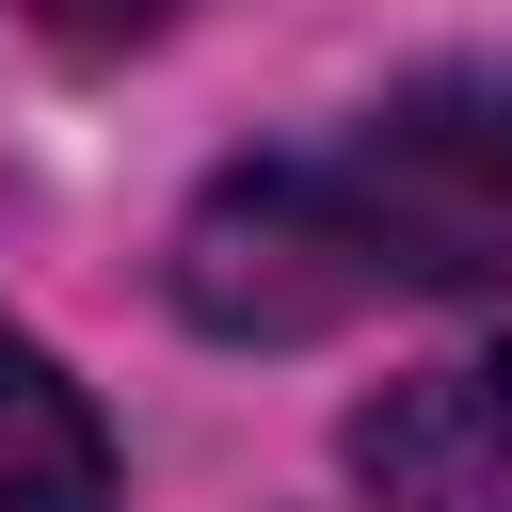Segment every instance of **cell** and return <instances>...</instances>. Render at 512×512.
I'll use <instances>...</instances> for the list:
<instances>
[{
    "instance_id": "6da1fadb",
    "label": "cell",
    "mask_w": 512,
    "mask_h": 512,
    "mask_svg": "<svg viewBox=\"0 0 512 512\" xmlns=\"http://www.w3.org/2000/svg\"><path fill=\"white\" fill-rule=\"evenodd\" d=\"M496 256H512V176H496L480 80H416L336 144L224 160L176 224V304L208 336H336L368 304L480 288Z\"/></svg>"
},
{
    "instance_id": "7a4b0ae2",
    "label": "cell",
    "mask_w": 512,
    "mask_h": 512,
    "mask_svg": "<svg viewBox=\"0 0 512 512\" xmlns=\"http://www.w3.org/2000/svg\"><path fill=\"white\" fill-rule=\"evenodd\" d=\"M352 480L384 512H512V320L352 400Z\"/></svg>"
},
{
    "instance_id": "3957f363",
    "label": "cell",
    "mask_w": 512,
    "mask_h": 512,
    "mask_svg": "<svg viewBox=\"0 0 512 512\" xmlns=\"http://www.w3.org/2000/svg\"><path fill=\"white\" fill-rule=\"evenodd\" d=\"M0 512H112V432L16 320H0Z\"/></svg>"
},
{
    "instance_id": "277c9868",
    "label": "cell",
    "mask_w": 512,
    "mask_h": 512,
    "mask_svg": "<svg viewBox=\"0 0 512 512\" xmlns=\"http://www.w3.org/2000/svg\"><path fill=\"white\" fill-rule=\"evenodd\" d=\"M160 16H176V0H32V32H48V48H144Z\"/></svg>"
},
{
    "instance_id": "5b68a950",
    "label": "cell",
    "mask_w": 512,
    "mask_h": 512,
    "mask_svg": "<svg viewBox=\"0 0 512 512\" xmlns=\"http://www.w3.org/2000/svg\"><path fill=\"white\" fill-rule=\"evenodd\" d=\"M480 128H496V176H512V80H480Z\"/></svg>"
}]
</instances>
